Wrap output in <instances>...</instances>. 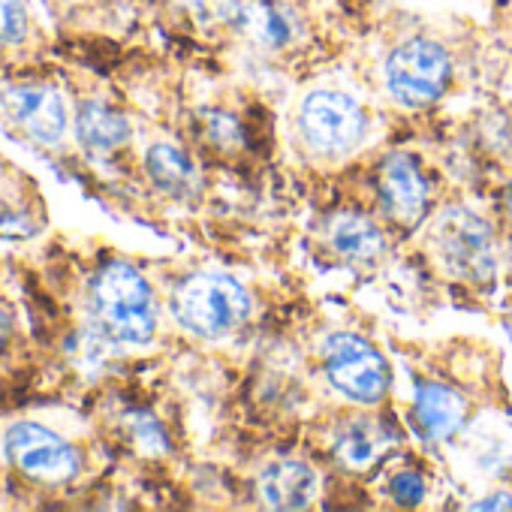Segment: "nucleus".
Returning a JSON list of instances; mask_svg holds the SVG:
<instances>
[{
	"instance_id": "f257e3e1",
	"label": "nucleus",
	"mask_w": 512,
	"mask_h": 512,
	"mask_svg": "<svg viewBox=\"0 0 512 512\" xmlns=\"http://www.w3.org/2000/svg\"><path fill=\"white\" fill-rule=\"evenodd\" d=\"M94 314L106 335L121 344H148L157 329V305L148 281L127 263L100 269L91 287Z\"/></svg>"
},
{
	"instance_id": "f03ea898",
	"label": "nucleus",
	"mask_w": 512,
	"mask_h": 512,
	"mask_svg": "<svg viewBox=\"0 0 512 512\" xmlns=\"http://www.w3.org/2000/svg\"><path fill=\"white\" fill-rule=\"evenodd\" d=\"M175 320L199 338H223L250 314V296L226 275L202 272L184 278L172 293Z\"/></svg>"
},
{
	"instance_id": "7ed1b4c3",
	"label": "nucleus",
	"mask_w": 512,
	"mask_h": 512,
	"mask_svg": "<svg viewBox=\"0 0 512 512\" xmlns=\"http://www.w3.org/2000/svg\"><path fill=\"white\" fill-rule=\"evenodd\" d=\"M431 241L443 266L470 284H488L494 278V244L482 217L467 208H449L437 217Z\"/></svg>"
},
{
	"instance_id": "20e7f679",
	"label": "nucleus",
	"mask_w": 512,
	"mask_h": 512,
	"mask_svg": "<svg viewBox=\"0 0 512 512\" xmlns=\"http://www.w3.org/2000/svg\"><path fill=\"white\" fill-rule=\"evenodd\" d=\"M449 82V55L440 43L410 40L386 61V85L404 106H431Z\"/></svg>"
},
{
	"instance_id": "39448f33",
	"label": "nucleus",
	"mask_w": 512,
	"mask_h": 512,
	"mask_svg": "<svg viewBox=\"0 0 512 512\" xmlns=\"http://www.w3.org/2000/svg\"><path fill=\"white\" fill-rule=\"evenodd\" d=\"M299 127L305 142L317 154H347L365 136V115L359 103L338 91H314L299 109Z\"/></svg>"
},
{
	"instance_id": "423d86ee",
	"label": "nucleus",
	"mask_w": 512,
	"mask_h": 512,
	"mask_svg": "<svg viewBox=\"0 0 512 512\" xmlns=\"http://www.w3.org/2000/svg\"><path fill=\"white\" fill-rule=\"evenodd\" d=\"M326 374L332 386L362 404H377L389 389L386 359L356 335H332L326 341Z\"/></svg>"
},
{
	"instance_id": "0eeeda50",
	"label": "nucleus",
	"mask_w": 512,
	"mask_h": 512,
	"mask_svg": "<svg viewBox=\"0 0 512 512\" xmlns=\"http://www.w3.org/2000/svg\"><path fill=\"white\" fill-rule=\"evenodd\" d=\"M4 446L10 461L31 479L58 485V482H70L79 473L76 449L46 425L19 422L7 431Z\"/></svg>"
},
{
	"instance_id": "6e6552de",
	"label": "nucleus",
	"mask_w": 512,
	"mask_h": 512,
	"mask_svg": "<svg viewBox=\"0 0 512 512\" xmlns=\"http://www.w3.org/2000/svg\"><path fill=\"white\" fill-rule=\"evenodd\" d=\"M199 13L211 22L235 28L266 49H281L296 34L290 13L272 0H199Z\"/></svg>"
},
{
	"instance_id": "1a4fd4ad",
	"label": "nucleus",
	"mask_w": 512,
	"mask_h": 512,
	"mask_svg": "<svg viewBox=\"0 0 512 512\" xmlns=\"http://www.w3.org/2000/svg\"><path fill=\"white\" fill-rule=\"evenodd\" d=\"M10 121L40 145H58L67 136V100L49 85H16L0 94Z\"/></svg>"
},
{
	"instance_id": "9d476101",
	"label": "nucleus",
	"mask_w": 512,
	"mask_h": 512,
	"mask_svg": "<svg viewBox=\"0 0 512 512\" xmlns=\"http://www.w3.org/2000/svg\"><path fill=\"white\" fill-rule=\"evenodd\" d=\"M380 199L386 214H392L398 223H419L428 205V184L419 172V166L404 157L392 154L380 166Z\"/></svg>"
},
{
	"instance_id": "9b49d317",
	"label": "nucleus",
	"mask_w": 512,
	"mask_h": 512,
	"mask_svg": "<svg viewBox=\"0 0 512 512\" xmlns=\"http://www.w3.org/2000/svg\"><path fill=\"white\" fill-rule=\"evenodd\" d=\"M413 419H416V428L428 440H446V437H452L464 425V419H467V401L458 392H452L449 386L422 383L416 389Z\"/></svg>"
},
{
	"instance_id": "f8f14e48",
	"label": "nucleus",
	"mask_w": 512,
	"mask_h": 512,
	"mask_svg": "<svg viewBox=\"0 0 512 512\" xmlns=\"http://www.w3.org/2000/svg\"><path fill=\"white\" fill-rule=\"evenodd\" d=\"M256 488L272 509H305L317 497V473L302 461H278L260 473Z\"/></svg>"
},
{
	"instance_id": "ddd939ff",
	"label": "nucleus",
	"mask_w": 512,
	"mask_h": 512,
	"mask_svg": "<svg viewBox=\"0 0 512 512\" xmlns=\"http://www.w3.org/2000/svg\"><path fill=\"white\" fill-rule=\"evenodd\" d=\"M326 238L347 263H371L383 253V232L362 214H335L326 226Z\"/></svg>"
},
{
	"instance_id": "4468645a",
	"label": "nucleus",
	"mask_w": 512,
	"mask_h": 512,
	"mask_svg": "<svg viewBox=\"0 0 512 512\" xmlns=\"http://www.w3.org/2000/svg\"><path fill=\"white\" fill-rule=\"evenodd\" d=\"M76 133H79V142L91 151H115L121 148L127 139H130V121L115 112L112 106L106 103H85L79 118H76Z\"/></svg>"
},
{
	"instance_id": "2eb2a0df",
	"label": "nucleus",
	"mask_w": 512,
	"mask_h": 512,
	"mask_svg": "<svg viewBox=\"0 0 512 512\" xmlns=\"http://www.w3.org/2000/svg\"><path fill=\"white\" fill-rule=\"evenodd\" d=\"M392 431L377 419H353L338 437V455L347 467H371L392 443Z\"/></svg>"
},
{
	"instance_id": "dca6fc26",
	"label": "nucleus",
	"mask_w": 512,
	"mask_h": 512,
	"mask_svg": "<svg viewBox=\"0 0 512 512\" xmlns=\"http://www.w3.org/2000/svg\"><path fill=\"white\" fill-rule=\"evenodd\" d=\"M145 169H148L151 181L172 196H184L196 187L193 163L187 160V154H181L172 145H154L145 157Z\"/></svg>"
},
{
	"instance_id": "f3484780",
	"label": "nucleus",
	"mask_w": 512,
	"mask_h": 512,
	"mask_svg": "<svg viewBox=\"0 0 512 512\" xmlns=\"http://www.w3.org/2000/svg\"><path fill=\"white\" fill-rule=\"evenodd\" d=\"M127 428L133 434V443L142 452H148V455H163L166 452V446H169L166 434H163V428L148 413H130L127 416Z\"/></svg>"
},
{
	"instance_id": "a211bd4d",
	"label": "nucleus",
	"mask_w": 512,
	"mask_h": 512,
	"mask_svg": "<svg viewBox=\"0 0 512 512\" xmlns=\"http://www.w3.org/2000/svg\"><path fill=\"white\" fill-rule=\"evenodd\" d=\"M28 37L25 0H0V46H13Z\"/></svg>"
},
{
	"instance_id": "6ab92c4d",
	"label": "nucleus",
	"mask_w": 512,
	"mask_h": 512,
	"mask_svg": "<svg viewBox=\"0 0 512 512\" xmlns=\"http://www.w3.org/2000/svg\"><path fill=\"white\" fill-rule=\"evenodd\" d=\"M389 491H392V497H395L401 506H416V503L425 497V479H422L416 470H401V473L392 476Z\"/></svg>"
},
{
	"instance_id": "aec40b11",
	"label": "nucleus",
	"mask_w": 512,
	"mask_h": 512,
	"mask_svg": "<svg viewBox=\"0 0 512 512\" xmlns=\"http://www.w3.org/2000/svg\"><path fill=\"white\" fill-rule=\"evenodd\" d=\"M208 133H211V139H214L217 145H226V142H235V139H238V124H235L229 115L214 112V115L208 118Z\"/></svg>"
},
{
	"instance_id": "412c9836",
	"label": "nucleus",
	"mask_w": 512,
	"mask_h": 512,
	"mask_svg": "<svg viewBox=\"0 0 512 512\" xmlns=\"http://www.w3.org/2000/svg\"><path fill=\"white\" fill-rule=\"evenodd\" d=\"M473 509H512V494H506V491L488 494L485 500H476Z\"/></svg>"
},
{
	"instance_id": "4be33fe9",
	"label": "nucleus",
	"mask_w": 512,
	"mask_h": 512,
	"mask_svg": "<svg viewBox=\"0 0 512 512\" xmlns=\"http://www.w3.org/2000/svg\"><path fill=\"white\" fill-rule=\"evenodd\" d=\"M10 329H13V317H10L7 305L0 302V344H4V341L10 338Z\"/></svg>"
},
{
	"instance_id": "5701e85b",
	"label": "nucleus",
	"mask_w": 512,
	"mask_h": 512,
	"mask_svg": "<svg viewBox=\"0 0 512 512\" xmlns=\"http://www.w3.org/2000/svg\"><path fill=\"white\" fill-rule=\"evenodd\" d=\"M506 202H509V208H512V184H509V193H506Z\"/></svg>"
},
{
	"instance_id": "b1692460",
	"label": "nucleus",
	"mask_w": 512,
	"mask_h": 512,
	"mask_svg": "<svg viewBox=\"0 0 512 512\" xmlns=\"http://www.w3.org/2000/svg\"><path fill=\"white\" fill-rule=\"evenodd\" d=\"M509 332H512V326H509Z\"/></svg>"
}]
</instances>
